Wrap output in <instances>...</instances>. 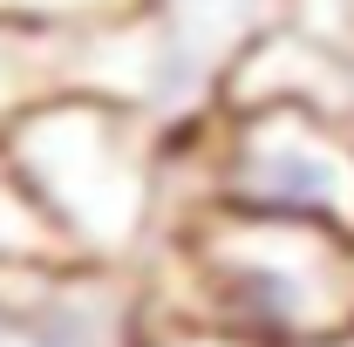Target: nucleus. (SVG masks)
I'll list each match as a JSON object with an SVG mask.
<instances>
[{
    "instance_id": "8",
    "label": "nucleus",
    "mask_w": 354,
    "mask_h": 347,
    "mask_svg": "<svg viewBox=\"0 0 354 347\" xmlns=\"http://www.w3.org/2000/svg\"><path fill=\"white\" fill-rule=\"evenodd\" d=\"M48 265H14L0 259V341H7V327H14V313L28 306V293H35V279H41Z\"/></svg>"
},
{
    "instance_id": "7",
    "label": "nucleus",
    "mask_w": 354,
    "mask_h": 347,
    "mask_svg": "<svg viewBox=\"0 0 354 347\" xmlns=\"http://www.w3.org/2000/svg\"><path fill=\"white\" fill-rule=\"evenodd\" d=\"M150 7L157 0H0V21L35 35H102V28L143 21Z\"/></svg>"
},
{
    "instance_id": "1",
    "label": "nucleus",
    "mask_w": 354,
    "mask_h": 347,
    "mask_svg": "<svg viewBox=\"0 0 354 347\" xmlns=\"http://www.w3.org/2000/svg\"><path fill=\"white\" fill-rule=\"evenodd\" d=\"M136 272L143 320L212 327L245 347L354 341V238L327 225L191 205Z\"/></svg>"
},
{
    "instance_id": "6",
    "label": "nucleus",
    "mask_w": 354,
    "mask_h": 347,
    "mask_svg": "<svg viewBox=\"0 0 354 347\" xmlns=\"http://www.w3.org/2000/svg\"><path fill=\"white\" fill-rule=\"evenodd\" d=\"M0 259H14V265H82L62 245V232L41 218V205L28 198V184L7 164V150H0Z\"/></svg>"
},
{
    "instance_id": "9",
    "label": "nucleus",
    "mask_w": 354,
    "mask_h": 347,
    "mask_svg": "<svg viewBox=\"0 0 354 347\" xmlns=\"http://www.w3.org/2000/svg\"><path fill=\"white\" fill-rule=\"evenodd\" d=\"M136 347H245V341H225L212 327H177V320H143V341Z\"/></svg>"
},
{
    "instance_id": "10",
    "label": "nucleus",
    "mask_w": 354,
    "mask_h": 347,
    "mask_svg": "<svg viewBox=\"0 0 354 347\" xmlns=\"http://www.w3.org/2000/svg\"><path fill=\"white\" fill-rule=\"evenodd\" d=\"M334 347H354V341H334Z\"/></svg>"
},
{
    "instance_id": "5",
    "label": "nucleus",
    "mask_w": 354,
    "mask_h": 347,
    "mask_svg": "<svg viewBox=\"0 0 354 347\" xmlns=\"http://www.w3.org/2000/svg\"><path fill=\"white\" fill-rule=\"evenodd\" d=\"M82 88V35H35L0 21V136L28 109Z\"/></svg>"
},
{
    "instance_id": "3",
    "label": "nucleus",
    "mask_w": 354,
    "mask_h": 347,
    "mask_svg": "<svg viewBox=\"0 0 354 347\" xmlns=\"http://www.w3.org/2000/svg\"><path fill=\"white\" fill-rule=\"evenodd\" d=\"M198 150V205L252 218L327 225L354 238V123L307 102H266V109H218V123H191Z\"/></svg>"
},
{
    "instance_id": "4",
    "label": "nucleus",
    "mask_w": 354,
    "mask_h": 347,
    "mask_svg": "<svg viewBox=\"0 0 354 347\" xmlns=\"http://www.w3.org/2000/svg\"><path fill=\"white\" fill-rule=\"evenodd\" d=\"M143 272L123 265H48L0 347H136Z\"/></svg>"
},
{
    "instance_id": "2",
    "label": "nucleus",
    "mask_w": 354,
    "mask_h": 347,
    "mask_svg": "<svg viewBox=\"0 0 354 347\" xmlns=\"http://www.w3.org/2000/svg\"><path fill=\"white\" fill-rule=\"evenodd\" d=\"M28 198L82 265H136L157 245L171 130L116 95H55L0 136Z\"/></svg>"
}]
</instances>
